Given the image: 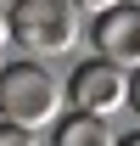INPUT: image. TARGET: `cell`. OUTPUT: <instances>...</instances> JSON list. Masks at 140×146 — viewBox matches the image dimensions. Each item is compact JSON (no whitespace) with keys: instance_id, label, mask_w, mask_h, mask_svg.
Listing matches in <instances>:
<instances>
[{"instance_id":"obj_1","label":"cell","mask_w":140,"mask_h":146,"mask_svg":"<svg viewBox=\"0 0 140 146\" xmlns=\"http://www.w3.org/2000/svg\"><path fill=\"white\" fill-rule=\"evenodd\" d=\"M62 118V84H56V73H45L39 62H11V68H0V124L22 129V135H34V129H51Z\"/></svg>"},{"instance_id":"obj_2","label":"cell","mask_w":140,"mask_h":146,"mask_svg":"<svg viewBox=\"0 0 140 146\" xmlns=\"http://www.w3.org/2000/svg\"><path fill=\"white\" fill-rule=\"evenodd\" d=\"M79 11L67 0H11L6 6V39H17L22 62H39V56H62L79 45Z\"/></svg>"},{"instance_id":"obj_3","label":"cell","mask_w":140,"mask_h":146,"mask_svg":"<svg viewBox=\"0 0 140 146\" xmlns=\"http://www.w3.org/2000/svg\"><path fill=\"white\" fill-rule=\"evenodd\" d=\"M62 101H67L73 112H84V118H101V124H106L118 107H129V73L106 68L101 56H90V62H79V68H73Z\"/></svg>"},{"instance_id":"obj_4","label":"cell","mask_w":140,"mask_h":146,"mask_svg":"<svg viewBox=\"0 0 140 146\" xmlns=\"http://www.w3.org/2000/svg\"><path fill=\"white\" fill-rule=\"evenodd\" d=\"M90 39H95V56L118 73H135L140 68V0H123L112 11L90 23Z\"/></svg>"},{"instance_id":"obj_5","label":"cell","mask_w":140,"mask_h":146,"mask_svg":"<svg viewBox=\"0 0 140 146\" xmlns=\"http://www.w3.org/2000/svg\"><path fill=\"white\" fill-rule=\"evenodd\" d=\"M51 146H112V129L101 118H84V112H67L51 124Z\"/></svg>"},{"instance_id":"obj_6","label":"cell","mask_w":140,"mask_h":146,"mask_svg":"<svg viewBox=\"0 0 140 146\" xmlns=\"http://www.w3.org/2000/svg\"><path fill=\"white\" fill-rule=\"evenodd\" d=\"M73 11H90V17H101V11H112V6H123V0H67Z\"/></svg>"},{"instance_id":"obj_7","label":"cell","mask_w":140,"mask_h":146,"mask_svg":"<svg viewBox=\"0 0 140 146\" xmlns=\"http://www.w3.org/2000/svg\"><path fill=\"white\" fill-rule=\"evenodd\" d=\"M0 146H34V135H22V129H11V124H0Z\"/></svg>"},{"instance_id":"obj_8","label":"cell","mask_w":140,"mask_h":146,"mask_svg":"<svg viewBox=\"0 0 140 146\" xmlns=\"http://www.w3.org/2000/svg\"><path fill=\"white\" fill-rule=\"evenodd\" d=\"M129 107H135V112H140V68H135V73H129Z\"/></svg>"},{"instance_id":"obj_9","label":"cell","mask_w":140,"mask_h":146,"mask_svg":"<svg viewBox=\"0 0 140 146\" xmlns=\"http://www.w3.org/2000/svg\"><path fill=\"white\" fill-rule=\"evenodd\" d=\"M112 146H140V129H135V135H123V141H112Z\"/></svg>"},{"instance_id":"obj_10","label":"cell","mask_w":140,"mask_h":146,"mask_svg":"<svg viewBox=\"0 0 140 146\" xmlns=\"http://www.w3.org/2000/svg\"><path fill=\"white\" fill-rule=\"evenodd\" d=\"M0 39H6V6H0Z\"/></svg>"}]
</instances>
